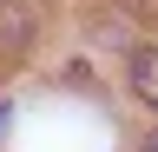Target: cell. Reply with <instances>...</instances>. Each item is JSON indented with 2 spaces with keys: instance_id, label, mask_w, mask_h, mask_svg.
Listing matches in <instances>:
<instances>
[{
  "instance_id": "1",
  "label": "cell",
  "mask_w": 158,
  "mask_h": 152,
  "mask_svg": "<svg viewBox=\"0 0 158 152\" xmlns=\"http://www.w3.org/2000/svg\"><path fill=\"white\" fill-rule=\"evenodd\" d=\"M125 73H132V93L158 112V46H132V66Z\"/></svg>"
},
{
  "instance_id": "2",
  "label": "cell",
  "mask_w": 158,
  "mask_h": 152,
  "mask_svg": "<svg viewBox=\"0 0 158 152\" xmlns=\"http://www.w3.org/2000/svg\"><path fill=\"white\" fill-rule=\"evenodd\" d=\"M0 46H27V7H7V0H0Z\"/></svg>"
},
{
  "instance_id": "3",
  "label": "cell",
  "mask_w": 158,
  "mask_h": 152,
  "mask_svg": "<svg viewBox=\"0 0 158 152\" xmlns=\"http://www.w3.org/2000/svg\"><path fill=\"white\" fill-rule=\"evenodd\" d=\"M118 7H132L138 20H158V0H118Z\"/></svg>"
},
{
  "instance_id": "4",
  "label": "cell",
  "mask_w": 158,
  "mask_h": 152,
  "mask_svg": "<svg viewBox=\"0 0 158 152\" xmlns=\"http://www.w3.org/2000/svg\"><path fill=\"white\" fill-rule=\"evenodd\" d=\"M145 152H158V139H145Z\"/></svg>"
}]
</instances>
